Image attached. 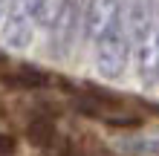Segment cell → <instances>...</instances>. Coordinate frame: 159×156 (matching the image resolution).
Here are the masks:
<instances>
[{
    "mask_svg": "<svg viewBox=\"0 0 159 156\" xmlns=\"http://www.w3.org/2000/svg\"><path fill=\"white\" fill-rule=\"evenodd\" d=\"M32 38H35V23L23 12H15L12 9V12L3 17V23H0V41H3L9 49L23 52V49H29Z\"/></svg>",
    "mask_w": 159,
    "mask_h": 156,
    "instance_id": "2",
    "label": "cell"
},
{
    "mask_svg": "<svg viewBox=\"0 0 159 156\" xmlns=\"http://www.w3.org/2000/svg\"><path fill=\"white\" fill-rule=\"evenodd\" d=\"M119 17H125L121 0H90L87 9H84V29H81L84 38L90 43H96L101 38V32L110 23H116Z\"/></svg>",
    "mask_w": 159,
    "mask_h": 156,
    "instance_id": "1",
    "label": "cell"
}]
</instances>
